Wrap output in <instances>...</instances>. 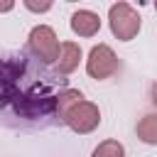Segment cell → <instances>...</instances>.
Segmentation results:
<instances>
[{
	"label": "cell",
	"instance_id": "6da1fadb",
	"mask_svg": "<svg viewBox=\"0 0 157 157\" xmlns=\"http://www.w3.org/2000/svg\"><path fill=\"white\" fill-rule=\"evenodd\" d=\"M108 22H110V32L120 42H130L140 32V15H137V10L130 2H115V5H110Z\"/></svg>",
	"mask_w": 157,
	"mask_h": 157
},
{
	"label": "cell",
	"instance_id": "7a4b0ae2",
	"mask_svg": "<svg viewBox=\"0 0 157 157\" xmlns=\"http://www.w3.org/2000/svg\"><path fill=\"white\" fill-rule=\"evenodd\" d=\"M29 49L37 59H42L44 64H54L59 61L61 54V44L56 39V32L49 25H37L29 32Z\"/></svg>",
	"mask_w": 157,
	"mask_h": 157
},
{
	"label": "cell",
	"instance_id": "3957f363",
	"mask_svg": "<svg viewBox=\"0 0 157 157\" xmlns=\"http://www.w3.org/2000/svg\"><path fill=\"white\" fill-rule=\"evenodd\" d=\"M118 56H115V52L108 47V44H96V47H91V52H88V59H86V71H88V76L91 78H98V81H103V78H110L115 71H118Z\"/></svg>",
	"mask_w": 157,
	"mask_h": 157
},
{
	"label": "cell",
	"instance_id": "277c9868",
	"mask_svg": "<svg viewBox=\"0 0 157 157\" xmlns=\"http://www.w3.org/2000/svg\"><path fill=\"white\" fill-rule=\"evenodd\" d=\"M64 123H66L74 132L86 135V132H93V130L98 128V123H101V110H98V105L91 103V101H78V103L66 113Z\"/></svg>",
	"mask_w": 157,
	"mask_h": 157
},
{
	"label": "cell",
	"instance_id": "5b68a950",
	"mask_svg": "<svg viewBox=\"0 0 157 157\" xmlns=\"http://www.w3.org/2000/svg\"><path fill=\"white\" fill-rule=\"evenodd\" d=\"M71 29L78 37H93L101 29V17L93 10H76L71 15Z\"/></svg>",
	"mask_w": 157,
	"mask_h": 157
},
{
	"label": "cell",
	"instance_id": "8992f818",
	"mask_svg": "<svg viewBox=\"0 0 157 157\" xmlns=\"http://www.w3.org/2000/svg\"><path fill=\"white\" fill-rule=\"evenodd\" d=\"M81 61V47L76 42H64L61 54H59V74H71L78 69Z\"/></svg>",
	"mask_w": 157,
	"mask_h": 157
},
{
	"label": "cell",
	"instance_id": "52a82bcc",
	"mask_svg": "<svg viewBox=\"0 0 157 157\" xmlns=\"http://www.w3.org/2000/svg\"><path fill=\"white\" fill-rule=\"evenodd\" d=\"M78 101H83L81 91H76V88H66V91H61V93L54 98V110H56V115L64 120V118H66V113H69Z\"/></svg>",
	"mask_w": 157,
	"mask_h": 157
},
{
	"label": "cell",
	"instance_id": "ba28073f",
	"mask_svg": "<svg viewBox=\"0 0 157 157\" xmlns=\"http://www.w3.org/2000/svg\"><path fill=\"white\" fill-rule=\"evenodd\" d=\"M137 137L145 145H157V113H147L137 123Z\"/></svg>",
	"mask_w": 157,
	"mask_h": 157
},
{
	"label": "cell",
	"instance_id": "9c48e42d",
	"mask_svg": "<svg viewBox=\"0 0 157 157\" xmlns=\"http://www.w3.org/2000/svg\"><path fill=\"white\" fill-rule=\"evenodd\" d=\"M91 157H125V147L118 140H103Z\"/></svg>",
	"mask_w": 157,
	"mask_h": 157
},
{
	"label": "cell",
	"instance_id": "30bf717a",
	"mask_svg": "<svg viewBox=\"0 0 157 157\" xmlns=\"http://www.w3.org/2000/svg\"><path fill=\"white\" fill-rule=\"evenodd\" d=\"M25 7L27 10H32V12H47V10H52V2H42V5H34V2H25Z\"/></svg>",
	"mask_w": 157,
	"mask_h": 157
},
{
	"label": "cell",
	"instance_id": "8fae6325",
	"mask_svg": "<svg viewBox=\"0 0 157 157\" xmlns=\"http://www.w3.org/2000/svg\"><path fill=\"white\" fill-rule=\"evenodd\" d=\"M150 96H152V103L157 105V81L152 83V91H150Z\"/></svg>",
	"mask_w": 157,
	"mask_h": 157
},
{
	"label": "cell",
	"instance_id": "7c38bea8",
	"mask_svg": "<svg viewBox=\"0 0 157 157\" xmlns=\"http://www.w3.org/2000/svg\"><path fill=\"white\" fill-rule=\"evenodd\" d=\"M15 5L12 2H0V12H7V10H12Z\"/></svg>",
	"mask_w": 157,
	"mask_h": 157
}]
</instances>
